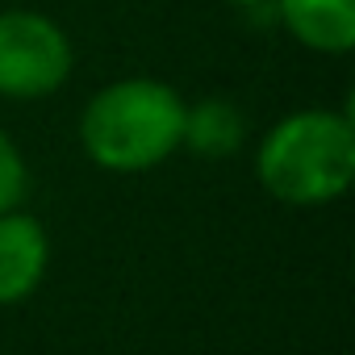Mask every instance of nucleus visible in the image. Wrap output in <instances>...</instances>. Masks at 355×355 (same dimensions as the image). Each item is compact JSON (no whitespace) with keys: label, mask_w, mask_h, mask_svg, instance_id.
<instances>
[{"label":"nucleus","mask_w":355,"mask_h":355,"mask_svg":"<svg viewBox=\"0 0 355 355\" xmlns=\"http://www.w3.org/2000/svg\"><path fill=\"white\" fill-rule=\"evenodd\" d=\"M26 193H30V163L13 142V134L0 130V214L26 205Z\"/></svg>","instance_id":"0eeeda50"},{"label":"nucleus","mask_w":355,"mask_h":355,"mask_svg":"<svg viewBox=\"0 0 355 355\" xmlns=\"http://www.w3.org/2000/svg\"><path fill=\"white\" fill-rule=\"evenodd\" d=\"M288 38L313 55H351L355 51V0H272Z\"/></svg>","instance_id":"39448f33"},{"label":"nucleus","mask_w":355,"mask_h":355,"mask_svg":"<svg viewBox=\"0 0 355 355\" xmlns=\"http://www.w3.org/2000/svg\"><path fill=\"white\" fill-rule=\"evenodd\" d=\"M226 5H234V9H247V13H255V9H268L272 0H226Z\"/></svg>","instance_id":"6e6552de"},{"label":"nucleus","mask_w":355,"mask_h":355,"mask_svg":"<svg viewBox=\"0 0 355 355\" xmlns=\"http://www.w3.org/2000/svg\"><path fill=\"white\" fill-rule=\"evenodd\" d=\"M180 146L201 159H230L247 146V113L226 96H201L184 109Z\"/></svg>","instance_id":"423d86ee"},{"label":"nucleus","mask_w":355,"mask_h":355,"mask_svg":"<svg viewBox=\"0 0 355 355\" xmlns=\"http://www.w3.org/2000/svg\"><path fill=\"white\" fill-rule=\"evenodd\" d=\"M51 272V234L21 205L0 214V305L30 301Z\"/></svg>","instance_id":"20e7f679"},{"label":"nucleus","mask_w":355,"mask_h":355,"mask_svg":"<svg viewBox=\"0 0 355 355\" xmlns=\"http://www.w3.org/2000/svg\"><path fill=\"white\" fill-rule=\"evenodd\" d=\"M76 71L67 30L38 9H0V96L42 101L55 96Z\"/></svg>","instance_id":"7ed1b4c3"},{"label":"nucleus","mask_w":355,"mask_h":355,"mask_svg":"<svg viewBox=\"0 0 355 355\" xmlns=\"http://www.w3.org/2000/svg\"><path fill=\"white\" fill-rule=\"evenodd\" d=\"M189 101L155 76H125L92 92L80 113L84 155L113 175L155 171L180 150Z\"/></svg>","instance_id":"f03ea898"},{"label":"nucleus","mask_w":355,"mask_h":355,"mask_svg":"<svg viewBox=\"0 0 355 355\" xmlns=\"http://www.w3.org/2000/svg\"><path fill=\"white\" fill-rule=\"evenodd\" d=\"M259 189L288 209H322L355 184V121L347 109H293L255 146Z\"/></svg>","instance_id":"f257e3e1"}]
</instances>
